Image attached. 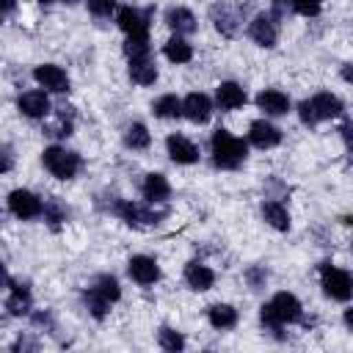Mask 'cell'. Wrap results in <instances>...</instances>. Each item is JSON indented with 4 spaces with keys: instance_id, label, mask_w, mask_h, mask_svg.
Here are the masks:
<instances>
[{
    "instance_id": "obj_1",
    "label": "cell",
    "mask_w": 353,
    "mask_h": 353,
    "mask_svg": "<svg viewBox=\"0 0 353 353\" xmlns=\"http://www.w3.org/2000/svg\"><path fill=\"white\" fill-rule=\"evenodd\" d=\"M210 143H212L215 165H221V168H237L245 160V143L237 135H232L229 130H215Z\"/></svg>"
},
{
    "instance_id": "obj_2",
    "label": "cell",
    "mask_w": 353,
    "mask_h": 353,
    "mask_svg": "<svg viewBox=\"0 0 353 353\" xmlns=\"http://www.w3.org/2000/svg\"><path fill=\"white\" fill-rule=\"evenodd\" d=\"M301 317V301L292 292H276L270 303L262 306V323L279 328L284 323H295Z\"/></svg>"
},
{
    "instance_id": "obj_3",
    "label": "cell",
    "mask_w": 353,
    "mask_h": 353,
    "mask_svg": "<svg viewBox=\"0 0 353 353\" xmlns=\"http://www.w3.org/2000/svg\"><path fill=\"white\" fill-rule=\"evenodd\" d=\"M41 160H44L47 171L52 176H58V179H72L77 174V168H80V157L74 152L63 149V146H47Z\"/></svg>"
},
{
    "instance_id": "obj_4",
    "label": "cell",
    "mask_w": 353,
    "mask_h": 353,
    "mask_svg": "<svg viewBox=\"0 0 353 353\" xmlns=\"http://www.w3.org/2000/svg\"><path fill=\"white\" fill-rule=\"evenodd\" d=\"M320 284H323L325 295L334 298V301H347L350 292H353V281H350L347 270H342V268H336L331 262H325L320 268Z\"/></svg>"
},
{
    "instance_id": "obj_5",
    "label": "cell",
    "mask_w": 353,
    "mask_h": 353,
    "mask_svg": "<svg viewBox=\"0 0 353 353\" xmlns=\"http://www.w3.org/2000/svg\"><path fill=\"white\" fill-rule=\"evenodd\" d=\"M8 210H11L17 218L28 221V218L41 215V199H39L36 193H30V190L17 188V190L8 193Z\"/></svg>"
},
{
    "instance_id": "obj_6",
    "label": "cell",
    "mask_w": 353,
    "mask_h": 353,
    "mask_svg": "<svg viewBox=\"0 0 353 353\" xmlns=\"http://www.w3.org/2000/svg\"><path fill=\"white\" fill-rule=\"evenodd\" d=\"M33 77H36V83H39L41 88H47V91H55V94L69 91V77H66V72H63L61 66H55V63H41V66H36V69H33Z\"/></svg>"
},
{
    "instance_id": "obj_7",
    "label": "cell",
    "mask_w": 353,
    "mask_h": 353,
    "mask_svg": "<svg viewBox=\"0 0 353 353\" xmlns=\"http://www.w3.org/2000/svg\"><path fill=\"white\" fill-rule=\"evenodd\" d=\"M306 102H309V108H312L314 121L336 119V116L342 113V102H339V97H334L331 91H320V94H314V97L306 99Z\"/></svg>"
},
{
    "instance_id": "obj_8",
    "label": "cell",
    "mask_w": 353,
    "mask_h": 353,
    "mask_svg": "<svg viewBox=\"0 0 353 353\" xmlns=\"http://www.w3.org/2000/svg\"><path fill=\"white\" fill-rule=\"evenodd\" d=\"M182 113H185L190 121L204 124V121L210 119V113H212V102H210V97H207V94L193 91V94H188V97L182 99Z\"/></svg>"
},
{
    "instance_id": "obj_9",
    "label": "cell",
    "mask_w": 353,
    "mask_h": 353,
    "mask_svg": "<svg viewBox=\"0 0 353 353\" xmlns=\"http://www.w3.org/2000/svg\"><path fill=\"white\" fill-rule=\"evenodd\" d=\"M248 141H251L254 146H259V149H270V146H276V143L281 141V130L273 127V124L265 121V119H256V121H251V127H248Z\"/></svg>"
},
{
    "instance_id": "obj_10",
    "label": "cell",
    "mask_w": 353,
    "mask_h": 353,
    "mask_svg": "<svg viewBox=\"0 0 353 353\" xmlns=\"http://www.w3.org/2000/svg\"><path fill=\"white\" fill-rule=\"evenodd\" d=\"M127 270H130V276H132L138 284H143V287H149V284H154V281L160 279V268H157V262H154L152 256H143V254L132 256L130 265H127Z\"/></svg>"
},
{
    "instance_id": "obj_11",
    "label": "cell",
    "mask_w": 353,
    "mask_h": 353,
    "mask_svg": "<svg viewBox=\"0 0 353 353\" xmlns=\"http://www.w3.org/2000/svg\"><path fill=\"white\" fill-rule=\"evenodd\" d=\"M248 36H251L256 44H262V47H273L276 39H279V28H276V22H273L268 14H259V17H254L251 25H248Z\"/></svg>"
},
{
    "instance_id": "obj_12",
    "label": "cell",
    "mask_w": 353,
    "mask_h": 353,
    "mask_svg": "<svg viewBox=\"0 0 353 353\" xmlns=\"http://www.w3.org/2000/svg\"><path fill=\"white\" fill-rule=\"evenodd\" d=\"M256 105H259V110H265V116H284L290 110V97L279 88H265V91H259Z\"/></svg>"
},
{
    "instance_id": "obj_13",
    "label": "cell",
    "mask_w": 353,
    "mask_h": 353,
    "mask_svg": "<svg viewBox=\"0 0 353 353\" xmlns=\"http://www.w3.org/2000/svg\"><path fill=\"white\" fill-rule=\"evenodd\" d=\"M165 146H168V157H171L174 163L188 165V163H196V160H199V149H196V143L188 141L185 135H168Z\"/></svg>"
},
{
    "instance_id": "obj_14",
    "label": "cell",
    "mask_w": 353,
    "mask_h": 353,
    "mask_svg": "<svg viewBox=\"0 0 353 353\" xmlns=\"http://www.w3.org/2000/svg\"><path fill=\"white\" fill-rule=\"evenodd\" d=\"M17 108H19L25 116H30V119H41V116L50 113V99H47L44 91H25V94L17 99Z\"/></svg>"
},
{
    "instance_id": "obj_15",
    "label": "cell",
    "mask_w": 353,
    "mask_h": 353,
    "mask_svg": "<svg viewBox=\"0 0 353 353\" xmlns=\"http://www.w3.org/2000/svg\"><path fill=\"white\" fill-rule=\"evenodd\" d=\"M215 99H218V105L223 110H237V108L245 105L248 97H245V88L243 85H237V83H221L218 91H215Z\"/></svg>"
},
{
    "instance_id": "obj_16",
    "label": "cell",
    "mask_w": 353,
    "mask_h": 353,
    "mask_svg": "<svg viewBox=\"0 0 353 353\" xmlns=\"http://www.w3.org/2000/svg\"><path fill=\"white\" fill-rule=\"evenodd\" d=\"M185 281H188L193 290L204 292V290H210V287L215 284V273H212L207 265H201V262H188V268H185Z\"/></svg>"
},
{
    "instance_id": "obj_17",
    "label": "cell",
    "mask_w": 353,
    "mask_h": 353,
    "mask_svg": "<svg viewBox=\"0 0 353 353\" xmlns=\"http://www.w3.org/2000/svg\"><path fill=\"white\" fill-rule=\"evenodd\" d=\"M130 77L138 85H152L157 80V66L149 61V55L143 58H130Z\"/></svg>"
},
{
    "instance_id": "obj_18",
    "label": "cell",
    "mask_w": 353,
    "mask_h": 353,
    "mask_svg": "<svg viewBox=\"0 0 353 353\" xmlns=\"http://www.w3.org/2000/svg\"><path fill=\"white\" fill-rule=\"evenodd\" d=\"M119 215L130 223V226H141V223H157V212H152V210H146V207H141V204H132V201H124V204H119Z\"/></svg>"
},
{
    "instance_id": "obj_19",
    "label": "cell",
    "mask_w": 353,
    "mask_h": 353,
    "mask_svg": "<svg viewBox=\"0 0 353 353\" xmlns=\"http://www.w3.org/2000/svg\"><path fill=\"white\" fill-rule=\"evenodd\" d=\"M116 22H119V28H121L127 36H130V33H141V30H146V17H143L138 8H132V6L119 8Z\"/></svg>"
},
{
    "instance_id": "obj_20",
    "label": "cell",
    "mask_w": 353,
    "mask_h": 353,
    "mask_svg": "<svg viewBox=\"0 0 353 353\" xmlns=\"http://www.w3.org/2000/svg\"><path fill=\"white\" fill-rule=\"evenodd\" d=\"M207 320H210L212 328L226 331V328H232V325L237 323V312H234L229 303H212V306L207 309Z\"/></svg>"
},
{
    "instance_id": "obj_21",
    "label": "cell",
    "mask_w": 353,
    "mask_h": 353,
    "mask_svg": "<svg viewBox=\"0 0 353 353\" xmlns=\"http://www.w3.org/2000/svg\"><path fill=\"white\" fill-rule=\"evenodd\" d=\"M143 196L149 201H165L171 196L168 179L163 174H146V179H143Z\"/></svg>"
},
{
    "instance_id": "obj_22",
    "label": "cell",
    "mask_w": 353,
    "mask_h": 353,
    "mask_svg": "<svg viewBox=\"0 0 353 353\" xmlns=\"http://www.w3.org/2000/svg\"><path fill=\"white\" fill-rule=\"evenodd\" d=\"M262 215H265V221H268L273 229H279V232H287V229H290V212H287L284 204H279V201H265V204H262Z\"/></svg>"
},
{
    "instance_id": "obj_23",
    "label": "cell",
    "mask_w": 353,
    "mask_h": 353,
    "mask_svg": "<svg viewBox=\"0 0 353 353\" xmlns=\"http://www.w3.org/2000/svg\"><path fill=\"white\" fill-rule=\"evenodd\" d=\"M30 292H28V287H22V284H14V290H11V295H8V301H6V309L11 312V314H17V317H22V314H28L30 312Z\"/></svg>"
},
{
    "instance_id": "obj_24",
    "label": "cell",
    "mask_w": 353,
    "mask_h": 353,
    "mask_svg": "<svg viewBox=\"0 0 353 353\" xmlns=\"http://www.w3.org/2000/svg\"><path fill=\"white\" fill-rule=\"evenodd\" d=\"M165 22L176 30V33H193L196 30V17L188 8H171L165 14Z\"/></svg>"
},
{
    "instance_id": "obj_25",
    "label": "cell",
    "mask_w": 353,
    "mask_h": 353,
    "mask_svg": "<svg viewBox=\"0 0 353 353\" xmlns=\"http://www.w3.org/2000/svg\"><path fill=\"white\" fill-rule=\"evenodd\" d=\"M212 17H215V28H218L221 33H226V36H232V33H234L237 19H240V14H237V11H232L226 3H223V6H215V8H212Z\"/></svg>"
},
{
    "instance_id": "obj_26",
    "label": "cell",
    "mask_w": 353,
    "mask_h": 353,
    "mask_svg": "<svg viewBox=\"0 0 353 353\" xmlns=\"http://www.w3.org/2000/svg\"><path fill=\"white\" fill-rule=\"evenodd\" d=\"M165 58L174 61V63H188V61L193 58V47H190L185 39L174 36V39L165 41Z\"/></svg>"
},
{
    "instance_id": "obj_27",
    "label": "cell",
    "mask_w": 353,
    "mask_h": 353,
    "mask_svg": "<svg viewBox=\"0 0 353 353\" xmlns=\"http://www.w3.org/2000/svg\"><path fill=\"white\" fill-rule=\"evenodd\" d=\"M152 110H154V116H160V119H176V116H182V99L174 97V94H163V97L152 105Z\"/></svg>"
},
{
    "instance_id": "obj_28",
    "label": "cell",
    "mask_w": 353,
    "mask_h": 353,
    "mask_svg": "<svg viewBox=\"0 0 353 353\" xmlns=\"http://www.w3.org/2000/svg\"><path fill=\"white\" fill-rule=\"evenodd\" d=\"M124 52H127L130 58H143V55H149V36H146V30L130 33L127 41H124Z\"/></svg>"
},
{
    "instance_id": "obj_29",
    "label": "cell",
    "mask_w": 353,
    "mask_h": 353,
    "mask_svg": "<svg viewBox=\"0 0 353 353\" xmlns=\"http://www.w3.org/2000/svg\"><path fill=\"white\" fill-rule=\"evenodd\" d=\"M91 290H94V292H99L108 303H113V301H119V298H121V287H119V281H116L113 276H99V279H97V284H94Z\"/></svg>"
},
{
    "instance_id": "obj_30",
    "label": "cell",
    "mask_w": 353,
    "mask_h": 353,
    "mask_svg": "<svg viewBox=\"0 0 353 353\" xmlns=\"http://www.w3.org/2000/svg\"><path fill=\"white\" fill-rule=\"evenodd\" d=\"M124 141H127V146H132V149H146L149 146V130L143 127V124H130L127 127V135H124Z\"/></svg>"
},
{
    "instance_id": "obj_31",
    "label": "cell",
    "mask_w": 353,
    "mask_h": 353,
    "mask_svg": "<svg viewBox=\"0 0 353 353\" xmlns=\"http://www.w3.org/2000/svg\"><path fill=\"white\" fill-rule=\"evenodd\" d=\"M160 347L163 350H171V353H176V350H182L185 347V336L179 334V331H174V328H160Z\"/></svg>"
},
{
    "instance_id": "obj_32",
    "label": "cell",
    "mask_w": 353,
    "mask_h": 353,
    "mask_svg": "<svg viewBox=\"0 0 353 353\" xmlns=\"http://www.w3.org/2000/svg\"><path fill=\"white\" fill-rule=\"evenodd\" d=\"M41 212H44V218L52 223V229H55L61 221H66V210L61 207V201H58V199H50L47 204H41Z\"/></svg>"
},
{
    "instance_id": "obj_33",
    "label": "cell",
    "mask_w": 353,
    "mask_h": 353,
    "mask_svg": "<svg viewBox=\"0 0 353 353\" xmlns=\"http://www.w3.org/2000/svg\"><path fill=\"white\" fill-rule=\"evenodd\" d=\"M85 303H88L91 314H94V317H99V320L105 317V312H108V306H110V303H108L99 292H94V290H88V292H85Z\"/></svg>"
},
{
    "instance_id": "obj_34",
    "label": "cell",
    "mask_w": 353,
    "mask_h": 353,
    "mask_svg": "<svg viewBox=\"0 0 353 353\" xmlns=\"http://www.w3.org/2000/svg\"><path fill=\"white\" fill-rule=\"evenodd\" d=\"M290 3L301 17H317L323 8V0H290Z\"/></svg>"
},
{
    "instance_id": "obj_35",
    "label": "cell",
    "mask_w": 353,
    "mask_h": 353,
    "mask_svg": "<svg viewBox=\"0 0 353 353\" xmlns=\"http://www.w3.org/2000/svg\"><path fill=\"white\" fill-rule=\"evenodd\" d=\"M116 8V0H88V11L94 17H108Z\"/></svg>"
},
{
    "instance_id": "obj_36",
    "label": "cell",
    "mask_w": 353,
    "mask_h": 353,
    "mask_svg": "<svg viewBox=\"0 0 353 353\" xmlns=\"http://www.w3.org/2000/svg\"><path fill=\"white\" fill-rule=\"evenodd\" d=\"M245 279L251 281V287H259V284L268 279V273H265V268H251V270L245 273Z\"/></svg>"
},
{
    "instance_id": "obj_37",
    "label": "cell",
    "mask_w": 353,
    "mask_h": 353,
    "mask_svg": "<svg viewBox=\"0 0 353 353\" xmlns=\"http://www.w3.org/2000/svg\"><path fill=\"white\" fill-rule=\"evenodd\" d=\"M11 165H14V154H11L8 146H3V149H0V174L11 171Z\"/></svg>"
},
{
    "instance_id": "obj_38",
    "label": "cell",
    "mask_w": 353,
    "mask_h": 353,
    "mask_svg": "<svg viewBox=\"0 0 353 353\" xmlns=\"http://www.w3.org/2000/svg\"><path fill=\"white\" fill-rule=\"evenodd\" d=\"M298 110H301V121H303V124H317V121H314V116H312V108H309V102H306V99L301 102V108H298Z\"/></svg>"
},
{
    "instance_id": "obj_39",
    "label": "cell",
    "mask_w": 353,
    "mask_h": 353,
    "mask_svg": "<svg viewBox=\"0 0 353 353\" xmlns=\"http://www.w3.org/2000/svg\"><path fill=\"white\" fill-rule=\"evenodd\" d=\"M17 6V0H0V11H11Z\"/></svg>"
},
{
    "instance_id": "obj_40",
    "label": "cell",
    "mask_w": 353,
    "mask_h": 353,
    "mask_svg": "<svg viewBox=\"0 0 353 353\" xmlns=\"http://www.w3.org/2000/svg\"><path fill=\"white\" fill-rule=\"evenodd\" d=\"M6 279H8V273H6V265H3V262H0V287H3V284H6Z\"/></svg>"
},
{
    "instance_id": "obj_41",
    "label": "cell",
    "mask_w": 353,
    "mask_h": 353,
    "mask_svg": "<svg viewBox=\"0 0 353 353\" xmlns=\"http://www.w3.org/2000/svg\"><path fill=\"white\" fill-rule=\"evenodd\" d=\"M63 3H74V0H63Z\"/></svg>"
},
{
    "instance_id": "obj_42",
    "label": "cell",
    "mask_w": 353,
    "mask_h": 353,
    "mask_svg": "<svg viewBox=\"0 0 353 353\" xmlns=\"http://www.w3.org/2000/svg\"><path fill=\"white\" fill-rule=\"evenodd\" d=\"M41 3H50V0H41Z\"/></svg>"
}]
</instances>
